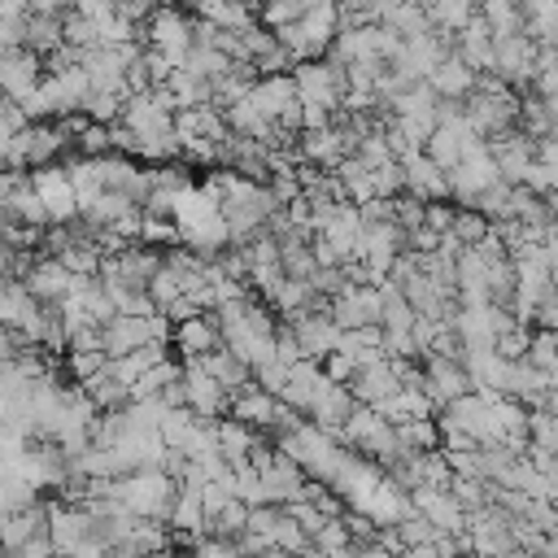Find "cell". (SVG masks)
Returning a JSON list of instances; mask_svg holds the SVG:
<instances>
[{"label":"cell","mask_w":558,"mask_h":558,"mask_svg":"<svg viewBox=\"0 0 558 558\" xmlns=\"http://www.w3.org/2000/svg\"><path fill=\"white\" fill-rule=\"evenodd\" d=\"M22 39L31 44V52H52V48L65 44V39H61V22H57V13H35V17L22 26Z\"/></svg>","instance_id":"obj_10"},{"label":"cell","mask_w":558,"mask_h":558,"mask_svg":"<svg viewBox=\"0 0 558 558\" xmlns=\"http://www.w3.org/2000/svg\"><path fill=\"white\" fill-rule=\"evenodd\" d=\"M292 83H296L301 105L336 109V105H340V92H344V70L331 65V61H314V57H305V61H296Z\"/></svg>","instance_id":"obj_1"},{"label":"cell","mask_w":558,"mask_h":558,"mask_svg":"<svg viewBox=\"0 0 558 558\" xmlns=\"http://www.w3.org/2000/svg\"><path fill=\"white\" fill-rule=\"evenodd\" d=\"M83 279H87V275H74L61 257H48V262H39V266L26 275V292H31L35 301H57V305H61Z\"/></svg>","instance_id":"obj_6"},{"label":"cell","mask_w":558,"mask_h":558,"mask_svg":"<svg viewBox=\"0 0 558 558\" xmlns=\"http://www.w3.org/2000/svg\"><path fill=\"white\" fill-rule=\"evenodd\" d=\"M196 13H201V22L222 26V31H244V26H253V13H248L244 0H196Z\"/></svg>","instance_id":"obj_9"},{"label":"cell","mask_w":558,"mask_h":558,"mask_svg":"<svg viewBox=\"0 0 558 558\" xmlns=\"http://www.w3.org/2000/svg\"><path fill=\"white\" fill-rule=\"evenodd\" d=\"M31 187L39 192L44 209H48V222H70L78 214V196H74V183H70V170H48L39 166L31 174Z\"/></svg>","instance_id":"obj_4"},{"label":"cell","mask_w":558,"mask_h":558,"mask_svg":"<svg viewBox=\"0 0 558 558\" xmlns=\"http://www.w3.org/2000/svg\"><path fill=\"white\" fill-rule=\"evenodd\" d=\"M39 87V52L31 48H4L0 52V96L26 100Z\"/></svg>","instance_id":"obj_5"},{"label":"cell","mask_w":558,"mask_h":558,"mask_svg":"<svg viewBox=\"0 0 558 558\" xmlns=\"http://www.w3.org/2000/svg\"><path fill=\"white\" fill-rule=\"evenodd\" d=\"M527 344H532V331H527V327H510V331H501V336L493 340V349H497L506 362L527 357Z\"/></svg>","instance_id":"obj_12"},{"label":"cell","mask_w":558,"mask_h":558,"mask_svg":"<svg viewBox=\"0 0 558 558\" xmlns=\"http://www.w3.org/2000/svg\"><path fill=\"white\" fill-rule=\"evenodd\" d=\"M153 9H157V0H113V13L126 17L131 26H135L140 17H153Z\"/></svg>","instance_id":"obj_13"},{"label":"cell","mask_w":558,"mask_h":558,"mask_svg":"<svg viewBox=\"0 0 558 558\" xmlns=\"http://www.w3.org/2000/svg\"><path fill=\"white\" fill-rule=\"evenodd\" d=\"M192 31H196V22H192L187 13H179L174 4H161V9H153V17H148V44H153L157 52H166L174 65L187 57Z\"/></svg>","instance_id":"obj_2"},{"label":"cell","mask_w":558,"mask_h":558,"mask_svg":"<svg viewBox=\"0 0 558 558\" xmlns=\"http://www.w3.org/2000/svg\"><path fill=\"white\" fill-rule=\"evenodd\" d=\"M183 388H187V410H192L196 418H214V414H222V410L231 405V392L205 371L201 357H192V362L183 366Z\"/></svg>","instance_id":"obj_3"},{"label":"cell","mask_w":558,"mask_h":558,"mask_svg":"<svg viewBox=\"0 0 558 558\" xmlns=\"http://www.w3.org/2000/svg\"><path fill=\"white\" fill-rule=\"evenodd\" d=\"M475 78H480V70H471L458 52L440 57V61L427 70V83L436 87V96H453V100H462V96L475 87Z\"/></svg>","instance_id":"obj_8"},{"label":"cell","mask_w":558,"mask_h":558,"mask_svg":"<svg viewBox=\"0 0 558 558\" xmlns=\"http://www.w3.org/2000/svg\"><path fill=\"white\" fill-rule=\"evenodd\" d=\"M484 231H488V218H484L475 205H466V209H458V214H453V227H449V235H458L462 244H475V240H484Z\"/></svg>","instance_id":"obj_11"},{"label":"cell","mask_w":558,"mask_h":558,"mask_svg":"<svg viewBox=\"0 0 558 558\" xmlns=\"http://www.w3.org/2000/svg\"><path fill=\"white\" fill-rule=\"evenodd\" d=\"M222 344V331H218V318L214 314H192V318H179L174 323V349L192 362V357H205L209 349Z\"/></svg>","instance_id":"obj_7"}]
</instances>
